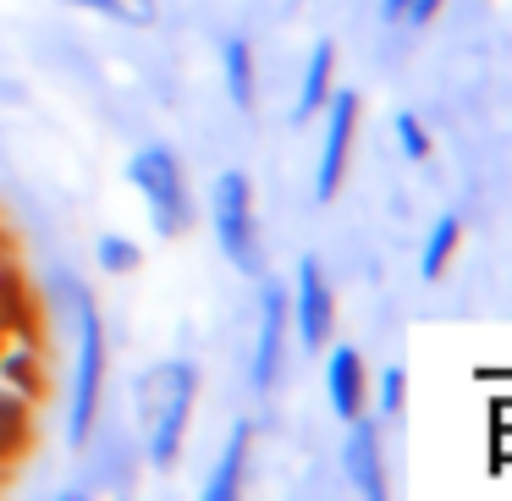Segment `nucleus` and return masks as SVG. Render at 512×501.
I'll list each match as a JSON object with an SVG mask.
<instances>
[{"label":"nucleus","mask_w":512,"mask_h":501,"mask_svg":"<svg viewBox=\"0 0 512 501\" xmlns=\"http://www.w3.org/2000/svg\"><path fill=\"white\" fill-rule=\"evenodd\" d=\"M259 325H254V353H248V386L259 397H270L287 369V336H292V314H287V281L259 270Z\"/></svg>","instance_id":"obj_5"},{"label":"nucleus","mask_w":512,"mask_h":501,"mask_svg":"<svg viewBox=\"0 0 512 501\" xmlns=\"http://www.w3.org/2000/svg\"><path fill=\"white\" fill-rule=\"evenodd\" d=\"M287 314H292V336L309 353L336 342V292H331V276H325V265L314 254H303L292 281H287Z\"/></svg>","instance_id":"obj_7"},{"label":"nucleus","mask_w":512,"mask_h":501,"mask_svg":"<svg viewBox=\"0 0 512 501\" xmlns=\"http://www.w3.org/2000/svg\"><path fill=\"white\" fill-rule=\"evenodd\" d=\"M342 474H347V485H353L364 501H386V496H391L380 424L364 419V413H358V419H347V435H342Z\"/></svg>","instance_id":"obj_8"},{"label":"nucleus","mask_w":512,"mask_h":501,"mask_svg":"<svg viewBox=\"0 0 512 501\" xmlns=\"http://www.w3.org/2000/svg\"><path fill=\"white\" fill-rule=\"evenodd\" d=\"M56 287H61V298H67V309H72V325H78V336H72V380H67V419H61V435H67L72 452H83V446L94 441V430H100L111 342H105L100 298H94L72 270H61Z\"/></svg>","instance_id":"obj_1"},{"label":"nucleus","mask_w":512,"mask_h":501,"mask_svg":"<svg viewBox=\"0 0 512 501\" xmlns=\"http://www.w3.org/2000/svg\"><path fill=\"white\" fill-rule=\"evenodd\" d=\"M358 116H364V100L353 89H331L325 111L314 116L320 122V160H314V199H336L347 182V160H353V138H358Z\"/></svg>","instance_id":"obj_6"},{"label":"nucleus","mask_w":512,"mask_h":501,"mask_svg":"<svg viewBox=\"0 0 512 501\" xmlns=\"http://www.w3.org/2000/svg\"><path fill=\"white\" fill-rule=\"evenodd\" d=\"M0 336H6V325H0Z\"/></svg>","instance_id":"obj_24"},{"label":"nucleus","mask_w":512,"mask_h":501,"mask_svg":"<svg viewBox=\"0 0 512 501\" xmlns=\"http://www.w3.org/2000/svg\"><path fill=\"white\" fill-rule=\"evenodd\" d=\"M369 397H375V413L380 419H402L408 413V369H380V380L369 386Z\"/></svg>","instance_id":"obj_18"},{"label":"nucleus","mask_w":512,"mask_h":501,"mask_svg":"<svg viewBox=\"0 0 512 501\" xmlns=\"http://www.w3.org/2000/svg\"><path fill=\"white\" fill-rule=\"evenodd\" d=\"M210 232H215V248L226 254V265L237 276L254 281L265 270V237H259V210H254V182L248 171H221L210 188Z\"/></svg>","instance_id":"obj_3"},{"label":"nucleus","mask_w":512,"mask_h":501,"mask_svg":"<svg viewBox=\"0 0 512 501\" xmlns=\"http://www.w3.org/2000/svg\"><path fill=\"white\" fill-rule=\"evenodd\" d=\"M0 380L17 386L23 397L45 402L50 380H45V336H39L34 320H6V336H0Z\"/></svg>","instance_id":"obj_9"},{"label":"nucleus","mask_w":512,"mask_h":501,"mask_svg":"<svg viewBox=\"0 0 512 501\" xmlns=\"http://www.w3.org/2000/svg\"><path fill=\"white\" fill-rule=\"evenodd\" d=\"M441 6H446V0H413V6H408V23H402V28H430L435 17H441Z\"/></svg>","instance_id":"obj_20"},{"label":"nucleus","mask_w":512,"mask_h":501,"mask_svg":"<svg viewBox=\"0 0 512 501\" xmlns=\"http://www.w3.org/2000/svg\"><path fill=\"white\" fill-rule=\"evenodd\" d=\"M34 424H39V402L23 397L17 386L0 380V463H12V457L28 452L34 441Z\"/></svg>","instance_id":"obj_14"},{"label":"nucleus","mask_w":512,"mask_h":501,"mask_svg":"<svg viewBox=\"0 0 512 501\" xmlns=\"http://www.w3.org/2000/svg\"><path fill=\"white\" fill-rule=\"evenodd\" d=\"M67 6H83V12H100V17H111V23H122V28H149L160 17V6L155 0H67Z\"/></svg>","instance_id":"obj_16"},{"label":"nucleus","mask_w":512,"mask_h":501,"mask_svg":"<svg viewBox=\"0 0 512 501\" xmlns=\"http://www.w3.org/2000/svg\"><path fill=\"white\" fill-rule=\"evenodd\" d=\"M221 78H226V100H232V111L254 116V105H259V67H254V45H248L243 34H232L221 45Z\"/></svg>","instance_id":"obj_13"},{"label":"nucleus","mask_w":512,"mask_h":501,"mask_svg":"<svg viewBox=\"0 0 512 501\" xmlns=\"http://www.w3.org/2000/svg\"><path fill=\"white\" fill-rule=\"evenodd\" d=\"M408 6H413V0H380V17H386L391 28H402V23H408Z\"/></svg>","instance_id":"obj_21"},{"label":"nucleus","mask_w":512,"mask_h":501,"mask_svg":"<svg viewBox=\"0 0 512 501\" xmlns=\"http://www.w3.org/2000/svg\"><path fill=\"white\" fill-rule=\"evenodd\" d=\"M496 424H512V402H507V408H496Z\"/></svg>","instance_id":"obj_23"},{"label":"nucleus","mask_w":512,"mask_h":501,"mask_svg":"<svg viewBox=\"0 0 512 501\" xmlns=\"http://www.w3.org/2000/svg\"><path fill=\"white\" fill-rule=\"evenodd\" d=\"M496 452L512 457V424H496Z\"/></svg>","instance_id":"obj_22"},{"label":"nucleus","mask_w":512,"mask_h":501,"mask_svg":"<svg viewBox=\"0 0 512 501\" xmlns=\"http://www.w3.org/2000/svg\"><path fill=\"white\" fill-rule=\"evenodd\" d=\"M248 463H254V419H237L221 441L210 479H204V501H237L248 485Z\"/></svg>","instance_id":"obj_11"},{"label":"nucleus","mask_w":512,"mask_h":501,"mask_svg":"<svg viewBox=\"0 0 512 501\" xmlns=\"http://www.w3.org/2000/svg\"><path fill=\"white\" fill-rule=\"evenodd\" d=\"M325 402H331L336 419H358L369 408V375H364V353L347 342H331L325 353Z\"/></svg>","instance_id":"obj_10"},{"label":"nucleus","mask_w":512,"mask_h":501,"mask_svg":"<svg viewBox=\"0 0 512 501\" xmlns=\"http://www.w3.org/2000/svg\"><path fill=\"white\" fill-rule=\"evenodd\" d=\"M94 259H100L105 276H133L144 254H138L133 237H122V232H100V237H94Z\"/></svg>","instance_id":"obj_17"},{"label":"nucleus","mask_w":512,"mask_h":501,"mask_svg":"<svg viewBox=\"0 0 512 501\" xmlns=\"http://www.w3.org/2000/svg\"><path fill=\"white\" fill-rule=\"evenodd\" d=\"M127 182L144 193V210L155 237H188L193 232V193H188V171H182L177 149L166 144H144L127 160Z\"/></svg>","instance_id":"obj_4"},{"label":"nucleus","mask_w":512,"mask_h":501,"mask_svg":"<svg viewBox=\"0 0 512 501\" xmlns=\"http://www.w3.org/2000/svg\"><path fill=\"white\" fill-rule=\"evenodd\" d=\"M193 408H199V364L193 358H160L133 380V413H138V441H144L149 468L171 474L188 446Z\"/></svg>","instance_id":"obj_2"},{"label":"nucleus","mask_w":512,"mask_h":501,"mask_svg":"<svg viewBox=\"0 0 512 501\" xmlns=\"http://www.w3.org/2000/svg\"><path fill=\"white\" fill-rule=\"evenodd\" d=\"M457 243H463V215H452V210L435 215L430 232H424V248H419V276L441 281L446 265H452V254H457Z\"/></svg>","instance_id":"obj_15"},{"label":"nucleus","mask_w":512,"mask_h":501,"mask_svg":"<svg viewBox=\"0 0 512 501\" xmlns=\"http://www.w3.org/2000/svg\"><path fill=\"white\" fill-rule=\"evenodd\" d=\"M397 144H402V155L408 160H430L435 155V138H430V127H424V116L419 111H397Z\"/></svg>","instance_id":"obj_19"},{"label":"nucleus","mask_w":512,"mask_h":501,"mask_svg":"<svg viewBox=\"0 0 512 501\" xmlns=\"http://www.w3.org/2000/svg\"><path fill=\"white\" fill-rule=\"evenodd\" d=\"M336 89V45L331 39H314L309 61H303V83H298V105H292V122H314L325 111Z\"/></svg>","instance_id":"obj_12"}]
</instances>
